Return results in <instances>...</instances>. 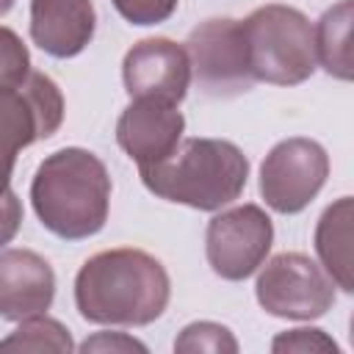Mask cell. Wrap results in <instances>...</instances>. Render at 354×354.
<instances>
[{
  "label": "cell",
  "instance_id": "e0dca14e",
  "mask_svg": "<svg viewBox=\"0 0 354 354\" xmlns=\"http://www.w3.org/2000/svg\"><path fill=\"white\" fill-rule=\"evenodd\" d=\"M174 351H180V354H196V351L235 354L238 351V340H235V335L224 324H216V321H194V324H188L177 335Z\"/></svg>",
  "mask_w": 354,
  "mask_h": 354
},
{
  "label": "cell",
  "instance_id": "ba28073f",
  "mask_svg": "<svg viewBox=\"0 0 354 354\" xmlns=\"http://www.w3.org/2000/svg\"><path fill=\"white\" fill-rule=\"evenodd\" d=\"M274 224L260 205H238L216 213L205 230V257L216 277L241 282L252 277L268 257Z\"/></svg>",
  "mask_w": 354,
  "mask_h": 354
},
{
  "label": "cell",
  "instance_id": "7c38bea8",
  "mask_svg": "<svg viewBox=\"0 0 354 354\" xmlns=\"http://www.w3.org/2000/svg\"><path fill=\"white\" fill-rule=\"evenodd\" d=\"M55 299V271L33 249L0 252V318L22 321L50 310Z\"/></svg>",
  "mask_w": 354,
  "mask_h": 354
},
{
  "label": "cell",
  "instance_id": "9a60e30c",
  "mask_svg": "<svg viewBox=\"0 0 354 354\" xmlns=\"http://www.w3.org/2000/svg\"><path fill=\"white\" fill-rule=\"evenodd\" d=\"M351 25H354V0H340L321 14L313 25L315 36V61L326 75L337 80L354 77V55H351Z\"/></svg>",
  "mask_w": 354,
  "mask_h": 354
},
{
  "label": "cell",
  "instance_id": "8992f818",
  "mask_svg": "<svg viewBox=\"0 0 354 354\" xmlns=\"http://www.w3.org/2000/svg\"><path fill=\"white\" fill-rule=\"evenodd\" d=\"M257 271V304L274 318L315 321L335 304V282L301 252H279Z\"/></svg>",
  "mask_w": 354,
  "mask_h": 354
},
{
  "label": "cell",
  "instance_id": "d6986e66",
  "mask_svg": "<svg viewBox=\"0 0 354 354\" xmlns=\"http://www.w3.org/2000/svg\"><path fill=\"white\" fill-rule=\"evenodd\" d=\"M271 351L274 354H288V351H296V354H315V351H332L337 354V343L324 332V329H315V326H299V329H288V332H279L274 340H271Z\"/></svg>",
  "mask_w": 354,
  "mask_h": 354
},
{
  "label": "cell",
  "instance_id": "5b68a950",
  "mask_svg": "<svg viewBox=\"0 0 354 354\" xmlns=\"http://www.w3.org/2000/svg\"><path fill=\"white\" fill-rule=\"evenodd\" d=\"M64 122V94L53 77L33 72L8 88H0V194L11 188L17 152L55 136Z\"/></svg>",
  "mask_w": 354,
  "mask_h": 354
},
{
  "label": "cell",
  "instance_id": "44dd1931",
  "mask_svg": "<svg viewBox=\"0 0 354 354\" xmlns=\"http://www.w3.org/2000/svg\"><path fill=\"white\" fill-rule=\"evenodd\" d=\"M80 351H102V354H127V351H141L147 354V346L124 332H97L91 337H86L80 346Z\"/></svg>",
  "mask_w": 354,
  "mask_h": 354
},
{
  "label": "cell",
  "instance_id": "277c9868",
  "mask_svg": "<svg viewBox=\"0 0 354 354\" xmlns=\"http://www.w3.org/2000/svg\"><path fill=\"white\" fill-rule=\"evenodd\" d=\"M243 25L246 61L254 83L271 86H299L313 77L315 36L313 22L293 6L268 3L254 8Z\"/></svg>",
  "mask_w": 354,
  "mask_h": 354
},
{
  "label": "cell",
  "instance_id": "ffe728a7",
  "mask_svg": "<svg viewBox=\"0 0 354 354\" xmlns=\"http://www.w3.org/2000/svg\"><path fill=\"white\" fill-rule=\"evenodd\" d=\"M113 8L130 22V25H160L166 22L174 11L180 0H111Z\"/></svg>",
  "mask_w": 354,
  "mask_h": 354
},
{
  "label": "cell",
  "instance_id": "ac0fdd59",
  "mask_svg": "<svg viewBox=\"0 0 354 354\" xmlns=\"http://www.w3.org/2000/svg\"><path fill=\"white\" fill-rule=\"evenodd\" d=\"M30 75V53L25 41L6 25H0V88L17 86Z\"/></svg>",
  "mask_w": 354,
  "mask_h": 354
},
{
  "label": "cell",
  "instance_id": "603a6c76",
  "mask_svg": "<svg viewBox=\"0 0 354 354\" xmlns=\"http://www.w3.org/2000/svg\"><path fill=\"white\" fill-rule=\"evenodd\" d=\"M14 8V0H0V17H6Z\"/></svg>",
  "mask_w": 354,
  "mask_h": 354
},
{
  "label": "cell",
  "instance_id": "4fadbf2b",
  "mask_svg": "<svg viewBox=\"0 0 354 354\" xmlns=\"http://www.w3.org/2000/svg\"><path fill=\"white\" fill-rule=\"evenodd\" d=\"M30 41L53 58L80 55L97 28L91 0H30Z\"/></svg>",
  "mask_w": 354,
  "mask_h": 354
},
{
  "label": "cell",
  "instance_id": "7402d4cb",
  "mask_svg": "<svg viewBox=\"0 0 354 354\" xmlns=\"http://www.w3.org/2000/svg\"><path fill=\"white\" fill-rule=\"evenodd\" d=\"M19 227H22V202L11 188H6L0 194V249L17 238Z\"/></svg>",
  "mask_w": 354,
  "mask_h": 354
},
{
  "label": "cell",
  "instance_id": "7a4b0ae2",
  "mask_svg": "<svg viewBox=\"0 0 354 354\" xmlns=\"http://www.w3.org/2000/svg\"><path fill=\"white\" fill-rule=\"evenodd\" d=\"M30 205L47 232L64 241L91 238L108 221L111 174L105 163L83 147L55 149L33 174Z\"/></svg>",
  "mask_w": 354,
  "mask_h": 354
},
{
  "label": "cell",
  "instance_id": "8fae6325",
  "mask_svg": "<svg viewBox=\"0 0 354 354\" xmlns=\"http://www.w3.org/2000/svg\"><path fill=\"white\" fill-rule=\"evenodd\" d=\"M185 130L177 105L160 100H130L116 122V144L136 166H152L174 152Z\"/></svg>",
  "mask_w": 354,
  "mask_h": 354
},
{
  "label": "cell",
  "instance_id": "5bb4252c",
  "mask_svg": "<svg viewBox=\"0 0 354 354\" xmlns=\"http://www.w3.org/2000/svg\"><path fill=\"white\" fill-rule=\"evenodd\" d=\"M351 218H354V199L340 196L332 205H326V210L315 224V254L321 260V268L343 293L354 290Z\"/></svg>",
  "mask_w": 354,
  "mask_h": 354
},
{
  "label": "cell",
  "instance_id": "9c48e42d",
  "mask_svg": "<svg viewBox=\"0 0 354 354\" xmlns=\"http://www.w3.org/2000/svg\"><path fill=\"white\" fill-rule=\"evenodd\" d=\"M185 53L191 75L210 97H235L249 91L254 83L249 75L241 19L216 17L199 22L185 39Z\"/></svg>",
  "mask_w": 354,
  "mask_h": 354
},
{
  "label": "cell",
  "instance_id": "6da1fadb",
  "mask_svg": "<svg viewBox=\"0 0 354 354\" xmlns=\"http://www.w3.org/2000/svg\"><path fill=\"white\" fill-rule=\"evenodd\" d=\"M169 296L163 263L133 246L91 254L75 277V307L97 326H147L163 315Z\"/></svg>",
  "mask_w": 354,
  "mask_h": 354
},
{
  "label": "cell",
  "instance_id": "2e32d148",
  "mask_svg": "<svg viewBox=\"0 0 354 354\" xmlns=\"http://www.w3.org/2000/svg\"><path fill=\"white\" fill-rule=\"evenodd\" d=\"M0 351H58V354H69V351H75V340H72L69 329L61 321L41 313V315L22 318L19 326L8 337L0 340Z\"/></svg>",
  "mask_w": 354,
  "mask_h": 354
},
{
  "label": "cell",
  "instance_id": "30bf717a",
  "mask_svg": "<svg viewBox=\"0 0 354 354\" xmlns=\"http://www.w3.org/2000/svg\"><path fill=\"white\" fill-rule=\"evenodd\" d=\"M122 80L130 100H160L180 105L191 86V61L183 44L152 36L136 41L122 61Z\"/></svg>",
  "mask_w": 354,
  "mask_h": 354
},
{
  "label": "cell",
  "instance_id": "52a82bcc",
  "mask_svg": "<svg viewBox=\"0 0 354 354\" xmlns=\"http://www.w3.org/2000/svg\"><path fill=\"white\" fill-rule=\"evenodd\" d=\"M329 155L313 138H285L260 163V196L274 213H301L326 185Z\"/></svg>",
  "mask_w": 354,
  "mask_h": 354
},
{
  "label": "cell",
  "instance_id": "3957f363",
  "mask_svg": "<svg viewBox=\"0 0 354 354\" xmlns=\"http://www.w3.org/2000/svg\"><path fill=\"white\" fill-rule=\"evenodd\" d=\"M138 177L158 199L216 213L232 205L249 180V158L227 138H180L174 152Z\"/></svg>",
  "mask_w": 354,
  "mask_h": 354
}]
</instances>
